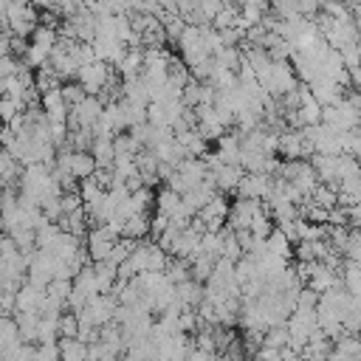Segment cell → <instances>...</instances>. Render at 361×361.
<instances>
[{"label":"cell","mask_w":361,"mask_h":361,"mask_svg":"<svg viewBox=\"0 0 361 361\" xmlns=\"http://www.w3.org/2000/svg\"><path fill=\"white\" fill-rule=\"evenodd\" d=\"M290 341V333H288V324H279V327H268L265 336H262V344L265 347H274V350H285Z\"/></svg>","instance_id":"44dd1931"},{"label":"cell","mask_w":361,"mask_h":361,"mask_svg":"<svg viewBox=\"0 0 361 361\" xmlns=\"http://www.w3.org/2000/svg\"><path fill=\"white\" fill-rule=\"evenodd\" d=\"M76 82L85 87L87 96H99L102 90L110 87V65L102 62V59H96L90 65H82L79 73H76Z\"/></svg>","instance_id":"7a4b0ae2"},{"label":"cell","mask_w":361,"mask_h":361,"mask_svg":"<svg viewBox=\"0 0 361 361\" xmlns=\"http://www.w3.org/2000/svg\"><path fill=\"white\" fill-rule=\"evenodd\" d=\"M358 361H361V350H358Z\"/></svg>","instance_id":"f546056e"},{"label":"cell","mask_w":361,"mask_h":361,"mask_svg":"<svg viewBox=\"0 0 361 361\" xmlns=\"http://www.w3.org/2000/svg\"><path fill=\"white\" fill-rule=\"evenodd\" d=\"M175 302H178L183 310H195V307L203 302V285L195 282V279H186V282L175 285Z\"/></svg>","instance_id":"9c48e42d"},{"label":"cell","mask_w":361,"mask_h":361,"mask_svg":"<svg viewBox=\"0 0 361 361\" xmlns=\"http://www.w3.org/2000/svg\"><path fill=\"white\" fill-rule=\"evenodd\" d=\"M274 189V178L271 175H262V172H245L240 186H237V195L240 197H251V200H265Z\"/></svg>","instance_id":"3957f363"},{"label":"cell","mask_w":361,"mask_h":361,"mask_svg":"<svg viewBox=\"0 0 361 361\" xmlns=\"http://www.w3.org/2000/svg\"><path fill=\"white\" fill-rule=\"evenodd\" d=\"M341 155H350V158H361V133H358V130L341 133Z\"/></svg>","instance_id":"603a6c76"},{"label":"cell","mask_w":361,"mask_h":361,"mask_svg":"<svg viewBox=\"0 0 361 361\" xmlns=\"http://www.w3.org/2000/svg\"><path fill=\"white\" fill-rule=\"evenodd\" d=\"M71 290H73V279H54V282L45 288L48 299H54V302H62V305L68 302Z\"/></svg>","instance_id":"7402d4cb"},{"label":"cell","mask_w":361,"mask_h":361,"mask_svg":"<svg viewBox=\"0 0 361 361\" xmlns=\"http://www.w3.org/2000/svg\"><path fill=\"white\" fill-rule=\"evenodd\" d=\"M276 152L285 155L288 161H299L305 155H313V147L305 141L302 130H288L279 135V144H276Z\"/></svg>","instance_id":"5b68a950"},{"label":"cell","mask_w":361,"mask_h":361,"mask_svg":"<svg viewBox=\"0 0 361 361\" xmlns=\"http://www.w3.org/2000/svg\"><path fill=\"white\" fill-rule=\"evenodd\" d=\"M347 3H358V0H347Z\"/></svg>","instance_id":"f1b7e54d"},{"label":"cell","mask_w":361,"mask_h":361,"mask_svg":"<svg viewBox=\"0 0 361 361\" xmlns=\"http://www.w3.org/2000/svg\"><path fill=\"white\" fill-rule=\"evenodd\" d=\"M333 355V344H330V338L319 330V333H313V338L302 347V353H299V358L302 361H327Z\"/></svg>","instance_id":"ba28073f"},{"label":"cell","mask_w":361,"mask_h":361,"mask_svg":"<svg viewBox=\"0 0 361 361\" xmlns=\"http://www.w3.org/2000/svg\"><path fill=\"white\" fill-rule=\"evenodd\" d=\"M17 327H20V336L25 344H34L37 341V333H39V313H17Z\"/></svg>","instance_id":"d6986e66"},{"label":"cell","mask_w":361,"mask_h":361,"mask_svg":"<svg viewBox=\"0 0 361 361\" xmlns=\"http://www.w3.org/2000/svg\"><path fill=\"white\" fill-rule=\"evenodd\" d=\"M62 90V96H65V102H68V107H73V104H79L87 93H85V87L79 85V82H71V85H62L59 87Z\"/></svg>","instance_id":"d4e9b609"},{"label":"cell","mask_w":361,"mask_h":361,"mask_svg":"<svg viewBox=\"0 0 361 361\" xmlns=\"http://www.w3.org/2000/svg\"><path fill=\"white\" fill-rule=\"evenodd\" d=\"M3 127H6V124H3V118H0V130H3Z\"/></svg>","instance_id":"4316f807"},{"label":"cell","mask_w":361,"mask_h":361,"mask_svg":"<svg viewBox=\"0 0 361 361\" xmlns=\"http://www.w3.org/2000/svg\"><path fill=\"white\" fill-rule=\"evenodd\" d=\"M39 107H42V113H45V118H48V121H68L71 107H68V102H65V96H62V90H59V87H56V90L42 93Z\"/></svg>","instance_id":"52a82bcc"},{"label":"cell","mask_w":361,"mask_h":361,"mask_svg":"<svg viewBox=\"0 0 361 361\" xmlns=\"http://www.w3.org/2000/svg\"><path fill=\"white\" fill-rule=\"evenodd\" d=\"M310 203H316V206L333 212V209L338 206V189L330 186V183H319V186L313 189V195H310Z\"/></svg>","instance_id":"e0dca14e"},{"label":"cell","mask_w":361,"mask_h":361,"mask_svg":"<svg viewBox=\"0 0 361 361\" xmlns=\"http://www.w3.org/2000/svg\"><path fill=\"white\" fill-rule=\"evenodd\" d=\"M355 130H358V133H361V121H358V127H355Z\"/></svg>","instance_id":"83f0119b"},{"label":"cell","mask_w":361,"mask_h":361,"mask_svg":"<svg viewBox=\"0 0 361 361\" xmlns=\"http://www.w3.org/2000/svg\"><path fill=\"white\" fill-rule=\"evenodd\" d=\"M0 152H3V149H0Z\"/></svg>","instance_id":"4dcf8cb0"},{"label":"cell","mask_w":361,"mask_h":361,"mask_svg":"<svg viewBox=\"0 0 361 361\" xmlns=\"http://www.w3.org/2000/svg\"><path fill=\"white\" fill-rule=\"evenodd\" d=\"M96 158L87 152V149H71V175L85 180L90 175H96Z\"/></svg>","instance_id":"7c38bea8"},{"label":"cell","mask_w":361,"mask_h":361,"mask_svg":"<svg viewBox=\"0 0 361 361\" xmlns=\"http://www.w3.org/2000/svg\"><path fill=\"white\" fill-rule=\"evenodd\" d=\"M76 336H79V319H76V313L65 310L59 316V338H76Z\"/></svg>","instance_id":"cb8c5ba5"},{"label":"cell","mask_w":361,"mask_h":361,"mask_svg":"<svg viewBox=\"0 0 361 361\" xmlns=\"http://www.w3.org/2000/svg\"><path fill=\"white\" fill-rule=\"evenodd\" d=\"M73 290H79V293L87 296V299L99 296V279H96V268H93V265H85V268L73 276Z\"/></svg>","instance_id":"4fadbf2b"},{"label":"cell","mask_w":361,"mask_h":361,"mask_svg":"<svg viewBox=\"0 0 361 361\" xmlns=\"http://www.w3.org/2000/svg\"><path fill=\"white\" fill-rule=\"evenodd\" d=\"M262 209H265V206H262L259 200H251V197H240V200L231 206V212H228V228H231V231L248 228V226L254 223V217H257Z\"/></svg>","instance_id":"277c9868"},{"label":"cell","mask_w":361,"mask_h":361,"mask_svg":"<svg viewBox=\"0 0 361 361\" xmlns=\"http://www.w3.org/2000/svg\"><path fill=\"white\" fill-rule=\"evenodd\" d=\"M347 99H350V102L355 104V110L361 113V93H353V96H347Z\"/></svg>","instance_id":"484cf974"},{"label":"cell","mask_w":361,"mask_h":361,"mask_svg":"<svg viewBox=\"0 0 361 361\" xmlns=\"http://www.w3.org/2000/svg\"><path fill=\"white\" fill-rule=\"evenodd\" d=\"M20 344H25V341H23V336H20L17 319H11V316H0V355L17 350Z\"/></svg>","instance_id":"30bf717a"},{"label":"cell","mask_w":361,"mask_h":361,"mask_svg":"<svg viewBox=\"0 0 361 361\" xmlns=\"http://www.w3.org/2000/svg\"><path fill=\"white\" fill-rule=\"evenodd\" d=\"M59 361H87V344L82 338H59Z\"/></svg>","instance_id":"9a60e30c"},{"label":"cell","mask_w":361,"mask_h":361,"mask_svg":"<svg viewBox=\"0 0 361 361\" xmlns=\"http://www.w3.org/2000/svg\"><path fill=\"white\" fill-rule=\"evenodd\" d=\"M180 203H183V195H178V192L169 189V186L158 189V195H155V209H158V214L172 217V214L180 209Z\"/></svg>","instance_id":"5bb4252c"},{"label":"cell","mask_w":361,"mask_h":361,"mask_svg":"<svg viewBox=\"0 0 361 361\" xmlns=\"http://www.w3.org/2000/svg\"><path fill=\"white\" fill-rule=\"evenodd\" d=\"M102 113H104V102L99 96H85L79 104L71 107V113H68V130H79V127L93 130L96 121L102 118Z\"/></svg>","instance_id":"6da1fadb"},{"label":"cell","mask_w":361,"mask_h":361,"mask_svg":"<svg viewBox=\"0 0 361 361\" xmlns=\"http://www.w3.org/2000/svg\"><path fill=\"white\" fill-rule=\"evenodd\" d=\"M217 147H220L217 158L223 164H237L240 166V149H243L240 135H223V138H217Z\"/></svg>","instance_id":"2e32d148"},{"label":"cell","mask_w":361,"mask_h":361,"mask_svg":"<svg viewBox=\"0 0 361 361\" xmlns=\"http://www.w3.org/2000/svg\"><path fill=\"white\" fill-rule=\"evenodd\" d=\"M149 223L152 220H147V214H133L130 220H124V231H121V237H127V240H144L147 234H149Z\"/></svg>","instance_id":"ac0fdd59"},{"label":"cell","mask_w":361,"mask_h":361,"mask_svg":"<svg viewBox=\"0 0 361 361\" xmlns=\"http://www.w3.org/2000/svg\"><path fill=\"white\" fill-rule=\"evenodd\" d=\"M48 293L45 288L39 285H31V282H23L20 290L14 293V302H17V313H39L42 305H45Z\"/></svg>","instance_id":"8992f818"},{"label":"cell","mask_w":361,"mask_h":361,"mask_svg":"<svg viewBox=\"0 0 361 361\" xmlns=\"http://www.w3.org/2000/svg\"><path fill=\"white\" fill-rule=\"evenodd\" d=\"M265 251L268 254H276V257H290V240L285 237V231L282 228H274L268 237H265Z\"/></svg>","instance_id":"ffe728a7"},{"label":"cell","mask_w":361,"mask_h":361,"mask_svg":"<svg viewBox=\"0 0 361 361\" xmlns=\"http://www.w3.org/2000/svg\"><path fill=\"white\" fill-rule=\"evenodd\" d=\"M121 79H138L144 73V48H127L124 59L116 65Z\"/></svg>","instance_id":"8fae6325"}]
</instances>
